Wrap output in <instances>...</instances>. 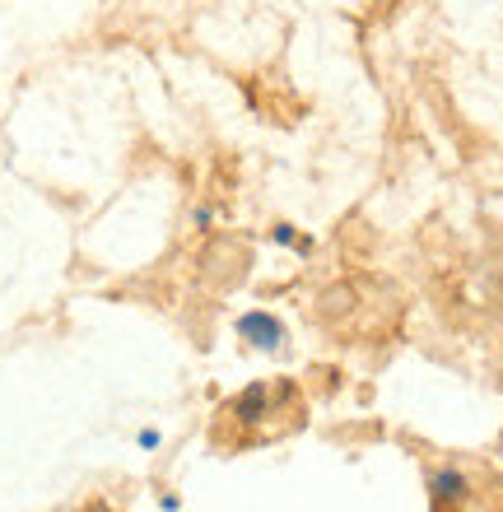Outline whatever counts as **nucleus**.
I'll list each match as a JSON object with an SVG mask.
<instances>
[{"label":"nucleus","mask_w":503,"mask_h":512,"mask_svg":"<svg viewBox=\"0 0 503 512\" xmlns=\"http://www.w3.org/2000/svg\"><path fill=\"white\" fill-rule=\"evenodd\" d=\"M238 331H243L257 350H280V340H285L280 322H275V317H266V312H247L243 322H238Z\"/></svg>","instance_id":"f257e3e1"},{"label":"nucleus","mask_w":503,"mask_h":512,"mask_svg":"<svg viewBox=\"0 0 503 512\" xmlns=\"http://www.w3.org/2000/svg\"><path fill=\"white\" fill-rule=\"evenodd\" d=\"M275 243H294L299 252H308V243H303V238H294V229H289V224H280V229H275Z\"/></svg>","instance_id":"20e7f679"},{"label":"nucleus","mask_w":503,"mask_h":512,"mask_svg":"<svg viewBox=\"0 0 503 512\" xmlns=\"http://www.w3.org/2000/svg\"><path fill=\"white\" fill-rule=\"evenodd\" d=\"M261 405H266V391L252 387V391H243V401H238V415H243V419H261Z\"/></svg>","instance_id":"7ed1b4c3"},{"label":"nucleus","mask_w":503,"mask_h":512,"mask_svg":"<svg viewBox=\"0 0 503 512\" xmlns=\"http://www.w3.org/2000/svg\"><path fill=\"white\" fill-rule=\"evenodd\" d=\"M429 489H434V499L438 503H457V499H466V480L457 471H438L434 480H429Z\"/></svg>","instance_id":"f03ea898"}]
</instances>
